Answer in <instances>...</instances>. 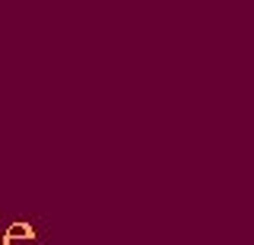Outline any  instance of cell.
<instances>
[{"label":"cell","instance_id":"7a4b0ae2","mask_svg":"<svg viewBox=\"0 0 254 245\" xmlns=\"http://www.w3.org/2000/svg\"><path fill=\"white\" fill-rule=\"evenodd\" d=\"M0 245H3V229H0Z\"/></svg>","mask_w":254,"mask_h":245},{"label":"cell","instance_id":"6da1fadb","mask_svg":"<svg viewBox=\"0 0 254 245\" xmlns=\"http://www.w3.org/2000/svg\"><path fill=\"white\" fill-rule=\"evenodd\" d=\"M3 245H35V229L29 223H13L3 229Z\"/></svg>","mask_w":254,"mask_h":245}]
</instances>
